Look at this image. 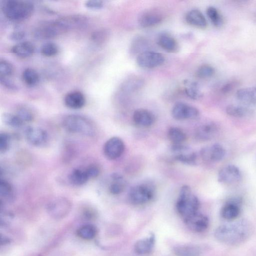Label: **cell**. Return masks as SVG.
I'll return each instance as SVG.
<instances>
[{
  "label": "cell",
  "instance_id": "2",
  "mask_svg": "<svg viewBox=\"0 0 256 256\" xmlns=\"http://www.w3.org/2000/svg\"><path fill=\"white\" fill-rule=\"evenodd\" d=\"M1 5L2 10L9 20L22 22L32 15L34 6L32 3L21 0H8Z\"/></svg>",
  "mask_w": 256,
  "mask_h": 256
},
{
  "label": "cell",
  "instance_id": "37",
  "mask_svg": "<svg viewBox=\"0 0 256 256\" xmlns=\"http://www.w3.org/2000/svg\"><path fill=\"white\" fill-rule=\"evenodd\" d=\"M148 46V43L146 39L143 37H138L135 39L131 44V52L134 54L139 53L140 54L144 52L148 51L146 50Z\"/></svg>",
  "mask_w": 256,
  "mask_h": 256
},
{
  "label": "cell",
  "instance_id": "25",
  "mask_svg": "<svg viewBox=\"0 0 256 256\" xmlns=\"http://www.w3.org/2000/svg\"><path fill=\"white\" fill-rule=\"evenodd\" d=\"M35 49L33 43L29 41H24L14 46L11 49V52L20 58H27L33 55Z\"/></svg>",
  "mask_w": 256,
  "mask_h": 256
},
{
  "label": "cell",
  "instance_id": "31",
  "mask_svg": "<svg viewBox=\"0 0 256 256\" xmlns=\"http://www.w3.org/2000/svg\"><path fill=\"white\" fill-rule=\"evenodd\" d=\"M207 15L211 23L217 28H220L224 25V19L220 11L215 7L210 6L206 11Z\"/></svg>",
  "mask_w": 256,
  "mask_h": 256
},
{
  "label": "cell",
  "instance_id": "10",
  "mask_svg": "<svg viewBox=\"0 0 256 256\" xmlns=\"http://www.w3.org/2000/svg\"><path fill=\"white\" fill-rule=\"evenodd\" d=\"M125 151V144L120 138L114 137L109 139L104 144L103 152L105 157L111 160L120 158Z\"/></svg>",
  "mask_w": 256,
  "mask_h": 256
},
{
  "label": "cell",
  "instance_id": "16",
  "mask_svg": "<svg viewBox=\"0 0 256 256\" xmlns=\"http://www.w3.org/2000/svg\"><path fill=\"white\" fill-rule=\"evenodd\" d=\"M164 14L159 10H150L143 13L139 19V25L143 28L155 27L164 20Z\"/></svg>",
  "mask_w": 256,
  "mask_h": 256
},
{
  "label": "cell",
  "instance_id": "15",
  "mask_svg": "<svg viewBox=\"0 0 256 256\" xmlns=\"http://www.w3.org/2000/svg\"><path fill=\"white\" fill-rule=\"evenodd\" d=\"M172 150L175 154V159L177 161L189 165L196 164L197 155L188 147L183 144L173 145Z\"/></svg>",
  "mask_w": 256,
  "mask_h": 256
},
{
  "label": "cell",
  "instance_id": "5",
  "mask_svg": "<svg viewBox=\"0 0 256 256\" xmlns=\"http://www.w3.org/2000/svg\"><path fill=\"white\" fill-rule=\"evenodd\" d=\"M72 203L67 198L58 197L49 201L46 206L48 214L52 218L61 220L66 217L72 209Z\"/></svg>",
  "mask_w": 256,
  "mask_h": 256
},
{
  "label": "cell",
  "instance_id": "1",
  "mask_svg": "<svg viewBox=\"0 0 256 256\" xmlns=\"http://www.w3.org/2000/svg\"><path fill=\"white\" fill-rule=\"evenodd\" d=\"M251 233L250 224L244 221L224 224L216 230L215 236L220 242L237 245L246 240Z\"/></svg>",
  "mask_w": 256,
  "mask_h": 256
},
{
  "label": "cell",
  "instance_id": "20",
  "mask_svg": "<svg viewBox=\"0 0 256 256\" xmlns=\"http://www.w3.org/2000/svg\"><path fill=\"white\" fill-rule=\"evenodd\" d=\"M218 131V127L215 123H206L197 129L196 132V137L201 141H209L216 136Z\"/></svg>",
  "mask_w": 256,
  "mask_h": 256
},
{
  "label": "cell",
  "instance_id": "41",
  "mask_svg": "<svg viewBox=\"0 0 256 256\" xmlns=\"http://www.w3.org/2000/svg\"><path fill=\"white\" fill-rule=\"evenodd\" d=\"M13 72V66L9 62L5 60L0 61V78H8Z\"/></svg>",
  "mask_w": 256,
  "mask_h": 256
},
{
  "label": "cell",
  "instance_id": "22",
  "mask_svg": "<svg viewBox=\"0 0 256 256\" xmlns=\"http://www.w3.org/2000/svg\"><path fill=\"white\" fill-rule=\"evenodd\" d=\"M64 103L69 108L77 110L82 108L86 104L84 94L79 91H73L68 93L65 97Z\"/></svg>",
  "mask_w": 256,
  "mask_h": 256
},
{
  "label": "cell",
  "instance_id": "44",
  "mask_svg": "<svg viewBox=\"0 0 256 256\" xmlns=\"http://www.w3.org/2000/svg\"><path fill=\"white\" fill-rule=\"evenodd\" d=\"M108 37V32L106 30H101L95 32L92 36V39L95 43L100 44L107 41Z\"/></svg>",
  "mask_w": 256,
  "mask_h": 256
},
{
  "label": "cell",
  "instance_id": "33",
  "mask_svg": "<svg viewBox=\"0 0 256 256\" xmlns=\"http://www.w3.org/2000/svg\"><path fill=\"white\" fill-rule=\"evenodd\" d=\"M0 195L5 200L11 201L14 198L15 192L13 186L5 180L0 181Z\"/></svg>",
  "mask_w": 256,
  "mask_h": 256
},
{
  "label": "cell",
  "instance_id": "26",
  "mask_svg": "<svg viewBox=\"0 0 256 256\" xmlns=\"http://www.w3.org/2000/svg\"><path fill=\"white\" fill-rule=\"evenodd\" d=\"M155 242V236L151 235L138 241L134 246L135 252L139 255H144L150 253L153 249Z\"/></svg>",
  "mask_w": 256,
  "mask_h": 256
},
{
  "label": "cell",
  "instance_id": "47",
  "mask_svg": "<svg viewBox=\"0 0 256 256\" xmlns=\"http://www.w3.org/2000/svg\"><path fill=\"white\" fill-rule=\"evenodd\" d=\"M25 32L21 30H17L11 33L10 39L14 41H20L25 38Z\"/></svg>",
  "mask_w": 256,
  "mask_h": 256
},
{
  "label": "cell",
  "instance_id": "45",
  "mask_svg": "<svg viewBox=\"0 0 256 256\" xmlns=\"http://www.w3.org/2000/svg\"><path fill=\"white\" fill-rule=\"evenodd\" d=\"M85 169L90 179L97 178L100 174V168L95 164L89 165Z\"/></svg>",
  "mask_w": 256,
  "mask_h": 256
},
{
  "label": "cell",
  "instance_id": "14",
  "mask_svg": "<svg viewBox=\"0 0 256 256\" xmlns=\"http://www.w3.org/2000/svg\"><path fill=\"white\" fill-rule=\"evenodd\" d=\"M27 142L35 147L44 146L48 142V135L46 131L37 127H28L25 131Z\"/></svg>",
  "mask_w": 256,
  "mask_h": 256
},
{
  "label": "cell",
  "instance_id": "4",
  "mask_svg": "<svg viewBox=\"0 0 256 256\" xmlns=\"http://www.w3.org/2000/svg\"><path fill=\"white\" fill-rule=\"evenodd\" d=\"M199 207V200L192 193L191 188L186 185L182 186L176 204L179 215L185 220L198 213Z\"/></svg>",
  "mask_w": 256,
  "mask_h": 256
},
{
  "label": "cell",
  "instance_id": "28",
  "mask_svg": "<svg viewBox=\"0 0 256 256\" xmlns=\"http://www.w3.org/2000/svg\"><path fill=\"white\" fill-rule=\"evenodd\" d=\"M112 183L109 187V192L113 195H118L125 190L126 183L122 175L115 173L111 176Z\"/></svg>",
  "mask_w": 256,
  "mask_h": 256
},
{
  "label": "cell",
  "instance_id": "50",
  "mask_svg": "<svg viewBox=\"0 0 256 256\" xmlns=\"http://www.w3.org/2000/svg\"><path fill=\"white\" fill-rule=\"evenodd\" d=\"M10 242V240H9L8 238L5 237H1V244L5 245L8 243H9Z\"/></svg>",
  "mask_w": 256,
  "mask_h": 256
},
{
  "label": "cell",
  "instance_id": "11",
  "mask_svg": "<svg viewBox=\"0 0 256 256\" xmlns=\"http://www.w3.org/2000/svg\"><path fill=\"white\" fill-rule=\"evenodd\" d=\"M172 115L175 119L181 121L196 119L199 116L200 112L194 106L179 102L173 107Z\"/></svg>",
  "mask_w": 256,
  "mask_h": 256
},
{
  "label": "cell",
  "instance_id": "24",
  "mask_svg": "<svg viewBox=\"0 0 256 256\" xmlns=\"http://www.w3.org/2000/svg\"><path fill=\"white\" fill-rule=\"evenodd\" d=\"M236 97L240 102L255 106L256 105V87H250L237 90Z\"/></svg>",
  "mask_w": 256,
  "mask_h": 256
},
{
  "label": "cell",
  "instance_id": "34",
  "mask_svg": "<svg viewBox=\"0 0 256 256\" xmlns=\"http://www.w3.org/2000/svg\"><path fill=\"white\" fill-rule=\"evenodd\" d=\"M2 120L5 125L15 129L21 128L24 124V123L16 114L10 113L3 114Z\"/></svg>",
  "mask_w": 256,
  "mask_h": 256
},
{
  "label": "cell",
  "instance_id": "30",
  "mask_svg": "<svg viewBox=\"0 0 256 256\" xmlns=\"http://www.w3.org/2000/svg\"><path fill=\"white\" fill-rule=\"evenodd\" d=\"M168 137L173 145H180L186 141L187 136L180 128L171 127L168 131Z\"/></svg>",
  "mask_w": 256,
  "mask_h": 256
},
{
  "label": "cell",
  "instance_id": "38",
  "mask_svg": "<svg viewBox=\"0 0 256 256\" xmlns=\"http://www.w3.org/2000/svg\"><path fill=\"white\" fill-rule=\"evenodd\" d=\"M185 93L190 98L193 100H198L202 96V93L195 82L186 84Z\"/></svg>",
  "mask_w": 256,
  "mask_h": 256
},
{
  "label": "cell",
  "instance_id": "32",
  "mask_svg": "<svg viewBox=\"0 0 256 256\" xmlns=\"http://www.w3.org/2000/svg\"><path fill=\"white\" fill-rule=\"evenodd\" d=\"M22 79L27 86L33 87L39 83L40 77L35 70L32 68H27L22 73Z\"/></svg>",
  "mask_w": 256,
  "mask_h": 256
},
{
  "label": "cell",
  "instance_id": "36",
  "mask_svg": "<svg viewBox=\"0 0 256 256\" xmlns=\"http://www.w3.org/2000/svg\"><path fill=\"white\" fill-rule=\"evenodd\" d=\"M174 251L177 256H198L200 253L199 249L192 245L178 246Z\"/></svg>",
  "mask_w": 256,
  "mask_h": 256
},
{
  "label": "cell",
  "instance_id": "13",
  "mask_svg": "<svg viewBox=\"0 0 256 256\" xmlns=\"http://www.w3.org/2000/svg\"><path fill=\"white\" fill-rule=\"evenodd\" d=\"M227 114L236 118H248L253 117L256 113L255 106L240 102L228 105L226 109Z\"/></svg>",
  "mask_w": 256,
  "mask_h": 256
},
{
  "label": "cell",
  "instance_id": "29",
  "mask_svg": "<svg viewBox=\"0 0 256 256\" xmlns=\"http://www.w3.org/2000/svg\"><path fill=\"white\" fill-rule=\"evenodd\" d=\"M143 85V80L139 77L134 76L124 81L121 89L124 92H134L141 89Z\"/></svg>",
  "mask_w": 256,
  "mask_h": 256
},
{
  "label": "cell",
  "instance_id": "18",
  "mask_svg": "<svg viewBox=\"0 0 256 256\" xmlns=\"http://www.w3.org/2000/svg\"><path fill=\"white\" fill-rule=\"evenodd\" d=\"M241 204L239 198H232L228 200L221 210V217L228 221L236 219L241 213Z\"/></svg>",
  "mask_w": 256,
  "mask_h": 256
},
{
  "label": "cell",
  "instance_id": "42",
  "mask_svg": "<svg viewBox=\"0 0 256 256\" xmlns=\"http://www.w3.org/2000/svg\"><path fill=\"white\" fill-rule=\"evenodd\" d=\"M59 48L58 46L52 42H48L44 44L41 49V54L46 57H53L58 54Z\"/></svg>",
  "mask_w": 256,
  "mask_h": 256
},
{
  "label": "cell",
  "instance_id": "19",
  "mask_svg": "<svg viewBox=\"0 0 256 256\" xmlns=\"http://www.w3.org/2000/svg\"><path fill=\"white\" fill-rule=\"evenodd\" d=\"M133 120L137 126L146 128L151 126L154 123L155 118L151 111L145 109H139L134 112Z\"/></svg>",
  "mask_w": 256,
  "mask_h": 256
},
{
  "label": "cell",
  "instance_id": "8",
  "mask_svg": "<svg viewBox=\"0 0 256 256\" xmlns=\"http://www.w3.org/2000/svg\"><path fill=\"white\" fill-rule=\"evenodd\" d=\"M165 61L164 56L159 53L147 51L139 54L136 58L138 65L144 69H153L162 65Z\"/></svg>",
  "mask_w": 256,
  "mask_h": 256
},
{
  "label": "cell",
  "instance_id": "6",
  "mask_svg": "<svg viewBox=\"0 0 256 256\" xmlns=\"http://www.w3.org/2000/svg\"><path fill=\"white\" fill-rule=\"evenodd\" d=\"M154 195L155 190L152 185L142 184L131 188L129 193V198L132 204L141 205L151 201Z\"/></svg>",
  "mask_w": 256,
  "mask_h": 256
},
{
  "label": "cell",
  "instance_id": "46",
  "mask_svg": "<svg viewBox=\"0 0 256 256\" xmlns=\"http://www.w3.org/2000/svg\"><path fill=\"white\" fill-rule=\"evenodd\" d=\"M85 6L91 10H99L103 7L104 3L103 1L99 0H90L85 3Z\"/></svg>",
  "mask_w": 256,
  "mask_h": 256
},
{
  "label": "cell",
  "instance_id": "17",
  "mask_svg": "<svg viewBox=\"0 0 256 256\" xmlns=\"http://www.w3.org/2000/svg\"><path fill=\"white\" fill-rule=\"evenodd\" d=\"M184 221L190 230L196 233L205 231L209 224L208 217L198 212L185 219Z\"/></svg>",
  "mask_w": 256,
  "mask_h": 256
},
{
  "label": "cell",
  "instance_id": "3",
  "mask_svg": "<svg viewBox=\"0 0 256 256\" xmlns=\"http://www.w3.org/2000/svg\"><path fill=\"white\" fill-rule=\"evenodd\" d=\"M64 129L69 133L78 134L89 137L96 134L94 123L89 118L80 115L66 116L62 121Z\"/></svg>",
  "mask_w": 256,
  "mask_h": 256
},
{
  "label": "cell",
  "instance_id": "43",
  "mask_svg": "<svg viewBox=\"0 0 256 256\" xmlns=\"http://www.w3.org/2000/svg\"><path fill=\"white\" fill-rule=\"evenodd\" d=\"M10 145V137L6 133L0 134V153L3 154L6 153L9 149Z\"/></svg>",
  "mask_w": 256,
  "mask_h": 256
},
{
  "label": "cell",
  "instance_id": "9",
  "mask_svg": "<svg viewBox=\"0 0 256 256\" xmlns=\"http://www.w3.org/2000/svg\"><path fill=\"white\" fill-rule=\"evenodd\" d=\"M242 173L240 169L234 165H228L223 167L218 176V181L225 185H233L240 182Z\"/></svg>",
  "mask_w": 256,
  "mask_h": 256
},
{
  "label": "cell",
  "instance_id": "23",
  "mask_svg": "<svg viewBox=\"0 0 256 256\" xmlns=\"http://www.w3.org/2000/svg\"><path fill=\"white\" fill-rule=\"evenodd\" d=\"M186 22L190 25L200 29H205L208 24L202 13L197 9L188 12L185 16Z\"/></svg>",
  "mask_w": 256,
  "mask_h": 256
},
{
  "label": "cell",
  "instance_id": "12",
  "mask_svg": "<svg viewBox=\"0 0 256 256\" xmlns=\"http://www.w3.org/2000/svg\"><path fill=\"white\" fill-rule=\"evenodd\" d=\"M226 151L225 148L219 144H214L202 149L200 152L202 159L207 162H218L224 159Z\"/></svg>",
  "mask_w": 256,
  "mask_h": 256
},
{
  "label": "cell",
  "instance_id": "27",
  "mask_svg": "<svg viewBox=\"0 0 256 256\" xmlns=\"http://www.w3.org/2000/svg\"><path fill=\"white\" fill-rule=\"evenodd\" d=\"M89 179L85 169L76 168L72 171L69 176L70 183L76 186L84 185Z\"/></svg>",
  "mask_w": 256,
  "mask_h": 256
},
{
  "label": "cell",
  "instance_id": "49",
  "mask_svg": "<svg viewBox=\"0 0 256 256\" xmlns=\"http://www.w3.org/2000/svg\"><path fill=\"white\" fill-rule=\"evenodd\" d=\"M12 215L9 213H4L3 214H1V225H7L12 218Z\"/></svg>",
  "mask_w": 256,
  "mask_h": 256
},
{
  "label": "cell",
  "instance_id": "40",
  "mask_svg": "<svg viewBox=\"0 0 256 256\" xmlns=\"http://www.w3.org/2000/svg\"><path fill=\"white\" fill-rule=\"evenodd\" d=\"M16 115L25 123H30L34 119V114L29 108L20 107L17 111Z\"/></svg>",
  "mask_w": 256,
  "mask_h": 256
},
{
  "label": "cell",
  "instance_id": "48",
  "mask_svg": "<svg viewBox=\"0 0 256 256\" xmlns=\"http://www.w3.org/2000/svg\"><path fill=\"white\" fill-rule=\"evenodd\" d=\"M236 85V83L234 82L228 83L223 85L221 91L224 94H227L234 89Z\"/></svg>",
  "mask_w": 256,
  "mask_h": 256
},
{
  "label": "cell",
  "instance_id": "21",
  "mask_svg": "<svg viewBox=\"0 0 256 256\" xmlns=\"http://www.w3.org/2000/svg\"><path fill=\"white\" fill-rule=\"evenodd\" d=\"M157 44L163 50L169 53L178 51L179 44L177 41L172 35L167 33L159 35L157 39Z\"/></svg>",
  "mask_w": 256,
  "mask_h": 256
},
{
  "label": "cell",
  "instance_id": "7",
  "mask_svg": "<svg viewBox=\"0 0 256 256\" xmlns=\"http://www.w3.org/2000/svg\"><path fill=\"white\" fill-rule=\"evenodd\" d=\"M66 32L61 21L59 19L41 24L36 29L34 33L36 38L46 39L55 37Z\"/></svg>",
  "mask_w": 256,
  "mask_h": 256
},
{
  "label": "cell",
  "instance_id": "39",
  "mask_svg": "<svg viewBox=\"0 0 256 256\" xmlns=\"http://www.w3.org/2000/svg\"><path fill=\"white\" fill-rule=\"evenodd\" d=\"M215 74V70L211 65L208 64H204L199 67L197 72L196 75L202 79H209L212 77Z\"/></svg>",
  "mask_w": 256,
  "mask_h": 256
},
{
  "label": "cell",
  "instance_id": "35",
  "mask_svg": "<svg viewBox=\"0 0 256 256\" xmlns=\"http://www.w3.org/2000/svg\"><path fill=\"white\" fill-rule=\"evenodd\" d=\"M96 228L92 225H85L80 227L77 231V235L81 238L90 240L93 239L97 235Z\"/></svg>",
  "mask_w": 256,
  "mask_h": 256
}]
</instances>
